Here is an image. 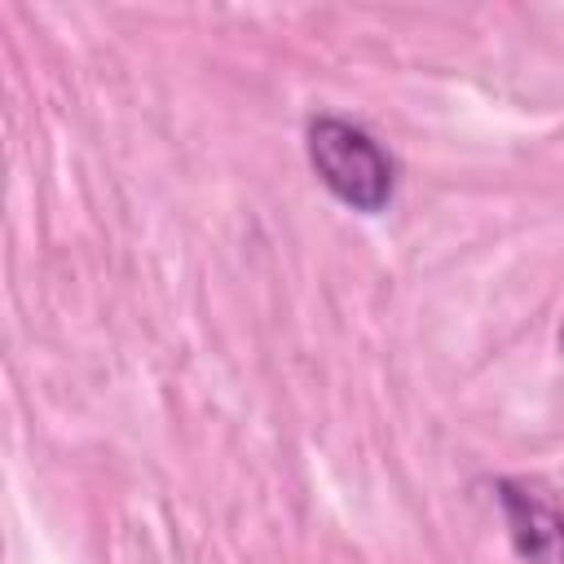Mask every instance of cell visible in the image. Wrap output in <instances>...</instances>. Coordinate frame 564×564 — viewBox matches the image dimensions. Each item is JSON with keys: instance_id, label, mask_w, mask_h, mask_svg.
Segmentation results:
<instances>
[{"instance_id": "cell-2", "label": "cell", "mask_w": 564, "mask_h": 564, "mask_svg": "<svg viewBox=\"0 0 564 564\" xmlns=\"http://www.w3.org/2000/svg\"><path fill=\"white\" fill-rule=\"evenodd\" d=\"M494 498L507 520V538L524 564H560V511L555 498L529 480L498 476Z\"/></svg>"}, {"instance_id": "cell-1", "label": "cell", "mask_w": 564, "mask_h": 564, "mask_svg": "<svg viewBox=\"0 0 564 564\" xmlns=\"http://www.w3.org/2000/svg\"><path fill=\"white\" fill-rule=\"evenodd\" d=\"M304 154L317 181L361 216L383 212L397 194V159L344 115H313L304 123Z\"/></svg>"}]
</instances>
